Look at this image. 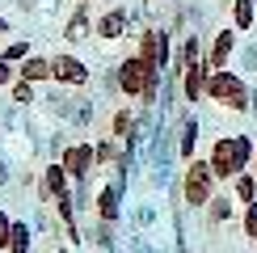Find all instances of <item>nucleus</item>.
Instances as JSON below:
<instances>
[{
    "instance_id": "obj_1",
    "label": "nucleus",
    "mask_w": 257,
    "mask_h": 253,
    "mask_svg": "<svg viewBox=\"0 0 257 253\" xmlns=\"http://www.w3.org/2000/svg\"><path fill=\"white\" fill-rule=\"evenodd\" d=\"M253 156H257V148H253L249 135H219V140L211 144V169H215L219 182H232V177L249 173Z\"/></svg>"
},
{
    "instance_id": "obj_2",
    "label": "nucleus",
    "mask_w": 257,
    "mask_h": 253,
    "mask_svg": "<svg viewBox=\"0 0 257 253\" xmlns=\"http://www.w3.org/2000/svg\"><path fill=\"white\" fill-rule=\"evenodd\" d=\"M207 97L215 105H223V110H249V84L232 68H219L207 76Z\"/></svg>"
},
{
    "instance_id": "obj_3",
    "label": "nucleus",
    "mask_w": 257,
    "mask_h": 253,
    "mask_svg": "<svg viewBox=\"0 0 257 253\" xmlns=\"http://www.w3.org/2000/svg\"><path fill=\"white\" fill-rule=\"evenodd\" d=\"M156 80H160V72L148 68L139 55H131V59L118 63V89L126 93V97H144V101H152V97H156Z\"/></svg>"
},
{
    "instance_id": "obj_4",
    "label": "nucleus",
    "mask_w": 257,
    "mask_h": 253,
    "mask_svg": "<svg viewBox=\"0 0 257 253\" xmlns=\"http://www.w3.org/2000/svg\"><path fill=\"white\" fill-rule=\"evenodd\" d=\"M215 169L211 161H190L186 165V177H181V198H186L190 207H207L211 198H215Z\"/></svg>"
},
{
    "instance_id": "obj_5",
    "label": "nucleus",
    "mask_w": 257,
    "mask_h": 253,
    "mask_svg": "<svg viewBox=\"0 0 257 253\" xmlns=\"http://www.w3.org/2000/svg\"><path fill=\"white\" fill-rule=\"evenodd\" d=\"M63 169H68V177H76V182H84V177L97 169V148L93 144H72L68 152H63Z\"/></svg>"
},
{
    "instance_id": "obj_6",
    "label": "nucleus",
    "mask_w": 257,
    "mask_h": 253,
    "mask_svg": "<svg viewBox=\"0 0 257 253\" xmlns=\"http://www.w3.org/2000/svg\"><path fill=\"white\" fill-rule=\"evenodd\" d=\"M135 55L148 63V68H165L169 63V42H165V34H160V30H144V34H139V47H135Z\"/></svg>"
},
{
    "instance_id": "obj_7",
    "label": "nucleus",
    "mask_w": 257,
    "mask_h": 253,
    "mask_svg": "<svg viewBox=\"0 0 257 253\" xmlns=\"http://www.w3.org/2000/svg\"><path fill=\"white\" fill-rule=\"evenodd\" d=\"M51 80H59V84H84V80H89V68H84V59H76V55H55V59H51Z\"/></svg>"
},
{
    "instance_id": "obj_8",
    "label": "nucleus",
    "mask_w": 257,
    "mask_h": 253,
    "mask_svg": "<svg viewBox=\"0 0 257 253\" xmlns=\"http://www.w3.org/2000/svg\"><path fill=\"white\" fill-rule=\"evenodd\" d=\"M232 51H236V30H219V34L211 38V47H207V68H211V72L228 68Z\"/></svg>"
},
{
    "instance_id": "obj_9",
    "label": "nucleus",
    "mask_w": 257,
    "mask_h": 253,
    "mask_svg": "<svg viewBox=\"0 0 257 253\" xmlns=\"http://www.w3.org/2000/svg\"><path fill=\"white\" fill-rule=\"evenodd\" d=\"M186 76H181V89H186V101H202V93H207V76H211V68H207V59H194V63H186Z\"/></svg>"
},
{
    "instance_id": "obj_10",
    "label": "nucleus",
    "mask_w": 257,
    "mask_h": 253,
    "mask_svg": "<svg viewBox=\"0 0 257 253\" xmlns=\"http://www.w3.org/2000/svg\"><path fill=\"white\" fill-rule=\"evenodd\" d=\"M68 182H72V177H68V169H63V165H47V169H42V190H47V194H68Z\"/></svg>"
},
{
    "instance_id": "obj_11",
    "label": "nucleus",
    "mask_w": 257,
    "mask_h": 253,
    "mask_svg": "<svg viewBox=\"0 0 257 253\" xmlns=\"http://www.w3.org/2000/svg\"><path fill=\"white\" fill-rule=\"evenodd\" d=\"M21 80H30V84L51 80V59H47V55H30L26 63H21Z\"/></svg>"
},
{
    "instance_id": "obj_12",
    "label": "nucleus",
    "mask_w": 257,
    "mask_h": 253,
    "mask_svg": "<svg viewBox=\"0 0 257 253\" xmlns=\"http://www.w3.org/2000/svg\"><path fill=\"white\" fill-rule=\"evenodd\" d=\"M232 190H236V203H240V207L257 203V173H240V177H232Z\"/></svg>"
},
{
    "instance_id": "obj_13",
    "label": "nucleus",
    "mask_w": 257,
    "mask_h": 253,
    "mask_svg": "<svg viewBox=\"0 0 257 253\" xmlns=\"http://www.w3.org/2000/svg\"><path fill=\"white\" fill-rule=\"evenodd\" d=\"M122 21H126V13H122V9L105 13V17L97 21V38H118V34H122Z\"/></svg>"
},
{
    "instance_id": "obj_14",
    "label": "nucleus",
    "mask_w": 257,
    "mask_h": 253,
    "mask_svg": "<svg viewBox=\"0 0 257 253\" xmlns=\"http://www.w3.org/2000/svg\"><path fill=\"white\" fill-rule=\"evenodd\" d=\"M97 215H101V219H118V190L105 186L101 194H97Z\"/></svg>"
},
{
    "instance_id": "obj_15",
    "label": "nucleus",
    "mask_w": 257,
    "mask_h": 253,
    "mask_svg": "<svg viewBox=\"0 0 257 253\" xmlns=\"http://www.w3.org/2000/svg\"><path fill=\"white\" fill-rule=\"evenodd\" d=\"M232 21H236V30H249L253 26V0H232Z\"/></svg>"
},
{
    "instance_id": "obj_16",
    "label": "nucleus",
    "mask_w": 257,
    "mask_h": 253,
    "mask_svg": "<svg viewBox=\"0 0 257 253\" xmlns=\"http://www.w3.org/2000/svg\"><path fill=\"white\" fill-rule=\"evenodd\" d=\"M131 114H126V110H118V114H114V122H110V140H131Z\"/></svg>"
},
{
    "instance_id": "obj_17",
    "label": "nucleus",
    "mask_w": 257,
    "mask_h": 253,
    "mask_svg": "<svg viewBox=\"0 0 257 253\" xmlns=\"http://www.w3.org/2000/svg\"><path fill=\"white\" fill-rule=\"evenodd\" d=\"M9 253H30V228L13 224V236H9Z\"/></svg>"
},
{
    "instance_id": "obj_18",
    "label": "nucleus",
    "mask_w": 257,
    "mask_h": 253,
    "mask_svg": "<svg viewBox=\"0 0 257 253\" xmlns=\"http://www.w3.org/2000/svg\"><path fill=\"white\" fill-rule=\"evenodd\" d=\"M63 38H72V42H76V38H84V5H76V17H72L68 26H63Z\"/></svg>"
},
{
    "instance_id": "obj_19",
    "label": "nucleus",
    "mask_w": 257,
    "mask_h": 253,
    "mask_svg": "<svg viewBox=\"0 0 257 253\" xmlns=\"http://www.w3.org/2000/svg\"><path fill=\"white\" fill-rule=\"evenodd\" d=\"M240 224H244V236H249V240H257V203H249V207H244Z\"/></svg>"
},
{
    "instance_id": "obj_20",
    "label": "nucleus",
    "mask_w": 257,
    "mask_h": 253,
    "mask_svg": "<svg viewBox=\"0 0 257 253\" xmlns=\"http://www.w3.org/2000/svg\"><path fill=\"white\" fill-rule=\"evenodd\" d=\"M207 207H211V219H232V203H228V198H219V194H215Z\"/></svg>"
},
{
    "instance_id": "obj_21",
    "label": "nucleus",
    "mask_w": 257,
    "mask_h": 253,
    "mask_svg": "<svg viewBox=\"0 0 257 253\" xmlns=\"http://www.w3.org/2000/svg\"><path fill=\"white\" fill-rule=\"evenodd\" d=\"M194 135H198V126H194V122H186V135H181V148H177L186 161H190V152H194Z\"/></svg>"
},
{
    "instance_id": "obj_22",
    "label": "nucleus",
    "mask_w": 257,
    "mask_h": 253,
    "mask_svg": "<svg viewBox=\"0 0 257 253\" xmlns=\"http://www.w3.org/2000/svg\"><path fill=\"white\" fill-rule=\"evenodd\" d=\"M13 97H17V101H30V97H34V89H30V80H17V84H13Z\"/></svg>"
},
{
    "instance_id": "obj_23",
    "label": "nucleus",
    "mask_w": 257,
    "mask_h": 253,
    "mask_svg": "<svg viewBox=\"0 0 257 253\" xmlns=\"http://www.w3.org/2000/svg\"><path fill=\"white\" fill-rule=\"evenodd\" d=\"M110 156H114V144H110V135H105V140L97 144V165H105Z\"/></svg>"
},
{
    "instance_id": "obj_24",
    "label": "nucleus",
    "mask_w": 257,
    "mask_h": 253,
    "mask_svg": "<svg viewBox=\"0 0 257 253\" xmlns=\"http://www.w3.org/2000/svg\"><path fill=\"white\" fill-rule=\"evenodd\" d=\"M0 59H9V63H13V59H30V55H26V47H21V42H17V47H9V51H5V55H0Z\"/></svg>"
},
{
    "instance_id": "obj_25",
    "label": "nucleus",
    "mask_w": 257,
    "mask_h": 253,
    "mask_svg": "<svg viewBox=\"0 0 257 253\" xmlns=\"http://www.w3.org/2000/svg\"><path fill=\"white\" fill-rule=\"evenodd\" d=\"M9 80H13V68H9V59H0V89H5Z\"/></svg>"
},
{
    "instance_id": "obj_26",
    "label": "nucleus",
    "mask_w": 257,
    "mask_h": 253,
    "mask_svg": "<svg viewBox=\"0 0 257 253\" xmlns=\"http://www.w3.org/2000/svg\"><path fill=\"white\" fill-rule=\"evenodd\" d=\"M5 30H9V26H5V21H0V38H5Z\"/></svg>"
},
{
    "instance_id": "obj_27",
    "label": "nucleus",
    "mask_w": 257,
    "mask_h": 253,
    "mask_svg": "<svg viewBox=\"0 0 257 253\" xmlns=\"http://www.w3.org/2000/svg\"><path fill=\"white\" fill-rule=\"evenodd\" d=\"M253 173H257V156H253Z\"/></svg>"
},
{
    "instance_id": "obj_28",
    "label": "nucleus",
    "mask_w": 257,
    "mask_h": 253,
    "mask_svg": "<svg viewBox=\"0 0 257 253\" xmlns=\"http://www.w3.org/2000/svg\"><path fill=\"white\" fill-rule=\"evenodd\" d=\"M80 5H89V0H80Z\"/></svg>"
}]
</instances>
